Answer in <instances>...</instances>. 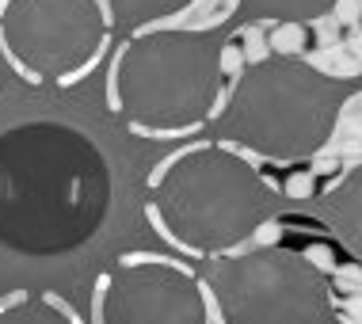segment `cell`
<instances>
[{
	"mask_svg": "<svg viewBox=\"0 0 362 324\" xmlns=\"http://www.w3.org/2000/svg\"><path fill=\"white\" fill-rule=\"evenodd\" d=\"M282 191H286V199H298V202L313 199V195H317V172H309V168L290 172L286 183H282Z\"/></svg>",
	"mask_w": 362,
	"mask_h": 324,
	"instance_id": "cell-13",
	"label": "cell"
},
{
	"mask_svg": "<svg viewBox=\"0 0 362 324\" xmlns=\"http://www.w3.org/2000/svg\"><path fill=\"white\" fill-rule=\"evenodd\" d=\"M100 324H206L199 279L164 256H126L100 279Z\"/></svg>",
	"mask_w": 362,
	"mask_h": 324,
	"instance_id": "cell-7",
	"label": "cell"
},
{
	"mask_svg": "<svg viewBox=\"0 0 362 324\" xmlns=\"http://www.w3.org/2000/svg\"><path fill=\"white\" fill-rule=\"evenodd\" d=\"M225 73H229V76L244 73V50H240V46H233V42H221V76Z\"/></svg>",
	"mask_w": 362,
	"mask_h": 324,
	"instance_id": "cell-16",
	"label": "cell"
},
{
	"mask_svg": "<svg viewBox=\"0 0 362 324\" xmlns=\"http://www.w3.org/2000/svg\"><path fill=\"white\" fill-rule=\"evenodd\" d=\"M320 218L332 225V233L344 241V248L351 256L362 260V164L355 172H347L344 180L325 195Z\"/></svg>",
	"mask_w": 362,
	"mask_h": 324,
	"instance_id": "cell-8",
	"label": "cell"
},
{
	"mask_svg": "<svg viewBox=\"0 0 362 324\" xmlns=\"http://www.w3.org/2000/svg\"><path fill=\"white\" fill-rule=\"evenodd\" d=\"M210 290L225 324H332L325 271L298 252L259 248L214 260Z\"/></svg>",
	"mask_w": 362,
	"mask_h": 324,
	"instance_id": "cell-5",
	"label": "cell"
},
{
	"mask_svg": "<svg viewBox=\"0 0 362 324\" xmlns=\"http://www.w3.org/2000/svg\"><path fill=\"white\" fill-rule=\"evenodd\" d=\"M332 12H336L339 23L355 27L358 19H362V0H336V4H332Z\"/></svg>",
	"mask_w": 362,
	"mask_h": 324,
	"instance_id": "cell-17",
	"label": "cell"
},
{
	"mask_svg": "<svg viewBox=\"0 0 362 324\" xmlns=\"http://www.w3.org/2000/svg\"><path fill=\"white\" fill-rule=\"evenodd\" d=\"M305 42H309L305 23H279L267 38V46H271L275 57H298L301 50H305Z\"/></svg>",
	"mask_w": 362,
	"mask_h": 324,
	"instance_id": "cell-12",
	"label": "cell"
},
{
	"mask_svg": "<svg viewBox=\"0 0 362 324\" xmlns=\"http://www.w3.org/2000/svg\"><path fill=\"white\" fill-rule=\"evenodd\" d=\"M336 0H240L248 19H271V23H313L328 16Z\"/></svg>",
	"mask_w": 362,
	"mask_h": 324,
	"instance_id": "cell-9",
	"label": "cell"
},
{
	"mask_svg": "<svg viewBox=\"0 0 362 324\" xmlns=\"http://www.w3.org/2000/svg\"><path fill=\"white\" fill-rule=\"evenodd\" d=\"M0 38L27 81L54 76L73 84L100 57L107 19L95 0H8L0 12Z\"/></svg>",
	"mask_w": 362,
	"mask_h": 324,
	"instance_id": "cell-6",
	"label": "cell"
},
{
	"mask_svg": "<svg viewBox=\"0 0 362 324\" xmlns=\"http://www.w3.org/2000/svg\"><path fill=\"white\" fill-rule=\"evenodd\" d=\"M0 324H73V317L57 298L12 294L8 301H0Z\"/></svg>",
	"mask_w": 362,
	"mask_h": 324,
	"instance_id": "cell-11",
	"label": "cell"
},
{
	"mask_svg": "<svg viewBox=\"0 0 362 324\" xmlns=\"http://www.w3.org/2000/svg\"><path fill=\"white\" fill-rule=\"evenodd\" d=\"M221 92V42L202 31H149L122 46L111 107L141 134H191Z\"/></svg>",
	"mask_w": 362,
	"mask_h": 324,
	"instance_id": "cell-3",
	"label": "cell"
},
{
	"mask_svg": "<svg viewBox=\"0 0 362 324\" xmlns=\"http://www.w3.org/2000/svg\"><path fill=\"white\" fill-rule=\"evenodd\" d=\"M240 38H244V65H259V62H267L271 57V46H267V38H259V31L256 27H248V31H240Z\"/></svg>",
	"mask_w": 362,
	"mask_h": 324,
	"instance_id": "cell-14",
	"label": "cell"
},
{
	"mask_svg": "<svg viewBox=\"0 0 362 324\" xmlns=\"http://www.w3.org/2000/svg\"><path fill=\"white\" fill-rule=\"evenodd\" d=\"M344 92L298 57L248 65L237 76L229 107L218 115V137L263 153L267 161H309L336 130Z\"/></svg>",
	"mask_w": 362,
	"mask_h": 324,
	"instance_id": "cell-4",
	"label": "cell"
},
{
	"mask_svg": "<svg viewBox=\"0 0 362 324\" xmlns=\"http://www.w3.org/2000/svg\"><path fill=\"white\" fill-rule=\"evenodd\" d=\"M191 4L194 0H107L115 27L126 35L141 31V27L156 23V19H168L175 12H183V8H191Z\"/></svg>",
	"mask_w": 362,
	"mask_h": 324,
	"instance_id": "cell-10",
	"label": "cell"
},
{
	"mask_svg": "<svg viewBox=\"0 0 362 324\" xmlns=\"http://www.w3.org/2000/svg\"><path fill=\"white\" fill-rule=\"evenodd\" d=\"M301 256H305L317 271H325V274H328V271H336V252H332L328 244H309V248L301 252Z\"/></svg>",
	"mask_w": 362,
	"mask_h": 324,
	"instance_id": "cell-15",
	"label": "cell"
},
{
	"mask_svg": "<svg viewBox=\"0 0 362 324\" xmlns=\"http://www.w3.org/2000/svg\"><path fill=\"white\" fill-rule=\"evenodd\" d=\"M115 175L84 130L31 119L0 130V248L23 260H57L103 229Z\"/></svg>",
	"mask_w": 362,
	"mask_h": 324,
	"instance_id": "cell-1",
	"label": "cell"
},
{
	"mask_svg": "<svg viewBox=\"0 0 362 324\" xmlns=\"http://www.w3.org/2000/svg\"><path fill=\"white\" fill-rule=\"evenodd\" d=\"M252 237H259V241H263V248H279V237H282V233H279V225H271V221H263V225H259V229H256V233H252Z\"/></svg>",
	"mask_w": 362,
	"mask_h": 324,
	"instance_id": "cell-18",
	"label": "cell"
},
{
	"mask_svg": "<svg viewBox=\"0 0 362 324\" xmlns=\"http://www.w3.org/2000/svg\"><path fill=\"white\" fill-rule=\"evenodd\" d=\"M149 187V221L191 256L237 248L271 218V180L225 145L175 153Z\"/></svg>",
	"mask_w": 362,
	"mask_h": 324,
	"instance_id": "cell-2",
	"label": "cell"
}]
</instances>
